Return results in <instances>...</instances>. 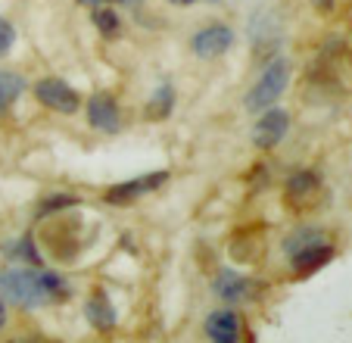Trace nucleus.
<instances>
[{"label": "nucleus", "instance_id": "f257e3e1", "mask_svg": "<svg viewBox=\"0 0 352 343\" xmlns=\"http://www.w3.org/2000/svg\"><path fill=\"white\" fill-rule=\"evenodd\" d=\"M0 293L16 306L38 309L44 303H60L69 297V284L56 271L44 269H7L0 275Z\"/></svg>", "mask_w": 352, "mask_h": 343}, {"label": "nucleus", "instance_id": "f8f14e48", "mask_svg": "<svg viewBox=\"0 0 352 343\" xmlns=\"http://www.w3.org/2000/svg\"><path fill=\"white\" fill-rule=\"evenodd\" d=\"M85 315L97 331H113L116 328V309H113V303H109L103 293H94V297L87 300Z\"/></svg>", "mask_w": 352, "mask_h": 343}, {"label": "nucleus", "instance_id": "1a4fd4ad", "mask_svg": "<svg viewBox=\"0 0 352 343\" xmlns=\"http://www.w3.org/2000/svg\"><path fill=\"white\" fill-rule=\"evenodd\" d=\"M331 259H333V247L327 244V240H321V244L296 250L290 256V265H293V275L296 278H306V275H312V271H318L321 265H327Z\"/></svg>", "mask_w": 352, "mask_h": 343}, {"label": "nucleus", "instance_id": "2eb2a0df", "mask_svg": "<svg viewBox=\"0 0 352 343\" xmlns=\"http://www.w3.org/2000/svg\"><path fill=\"white\" fill-rule=\"evenodd\" d=\"M321 240H327L324 231H318V228H299V231H293L290 238L284 240V250L293 256L296 250H302V247H312V244H321Z\"/></svg>", "mask_w": 352, "mask_h": 343}, {"label": "nucleus", "instance_id": "423d86ee", "mask_svg": "<svg viewBox=\"0 0 352 343\" xmlns=\"http://www.w3.org/2000/svg\"><path fill=\"white\" fill-rule=\"evenodd\" d=\"M168 181L166 172H150V175H140V178H131V181H122V185L109 187L107 191V200L116 206L122 203H134V200L146 197L150 191H156V187H162Z\"/></svg>", "mask_w": 352, "mask_h": 343}, {"label": "nucleus", "instance_id": "dca6fc26", "mask_svg": "<svg viewBox=\"0 0 352 343\" xmlns=\"http://www.w3.org/2000/svg\"><path fill=\"white\" fill-rule=\"evenodd\" d=\"M94 22H97V28L103 34H116V32H119V16H116L113 10H94Z\"/></svg>", "mask_w": 352, "mask_h": 343}, {"label": "nucleus", "instance_id": "7ed1b4c3", "mask_svg": "<svg viewBox=\"0 0 352 343\" xmlns=\"http://www.w3.org/2000/svg\"><path fill=\"white\" fill-rule=\"evenodd\" d=\"M34 97H38L41 106H47V110H54V112H63V116H72L81 106L78 91L63 79H41L38 85H34Z\"/></svg>", "mask_w": 352, "mask_h": 343}, {"label": "nucleus", "instance_id": "6e6552de", "mask_svg": "<svg viewBox=\"0 0 352 343\" xmlns=\"http://www.w3.org/2000/svg\"><path fill=\"white\" fill-rule=\"evenodd\" d=\"M318 197H321V181L315 172H296V175H290V181L284 187V200L290 209H309Z\"/></svg>", "mask_w": 352, "mask_h": 343}, {"label": "nucleus", "instance_id": "39448f33", "mask_svg": "<svg viewBox=\"0 0 352 343\" xmlns=\"http://www.w3.org/2000/svg\"><path fill=\"white\" fill-rule=\"evenodd\" d=\"M287 132H290V116H287L284 110L268 106L253 128V144L259 147V150H272V147H278L280 141L287 138Z\"/></svg>", "mask_w": 352, "mask_h": 343}, {"label": "nucleus", "instance_id": "f03ea898", "mask_svg": "<svg viewBox=\"0 0 352 343\" xmlns=\"http://www.w3.org/2000/svg\"><path fill=\"white\" fill-rule=\"evenodd\" d=\"M287 81H290V63L287 60H272L265 66V72L259 75L250 94H246V110H268V106L278 103V97L287 91Z\"/></svg>", "mask_w": 352, "mask_h": 343}, {"label": "nucleus", "instance_id": "4468645a", "mask_svg": "<svg viewBox=\"0 0 352 343\" xmlns=\"http://www.w3.org/2000/svg\"><path fill=\"white\" fill-rule=\"evenodd\" d=\"M172 103H175L172 85H162L160 91H153V100L146 106V116H150V119H166L168 112H172Z\"/></svg>", "mask_w": 352, "mask_h": 343}, {"label": "nucleus", "instance_id": "6ab92c4d", "mask_svg": "<svg viewBox=\"0 0 352 343\" xmlns=\"http://www.w3.org/2000/svg\"><path fill=\"white\" fill-rule=\"evenodd\" d=\"M7 324V312H3V303H0V328Z\"/></svg>", "mask_w": 352, "mask_h": 343}, {"label": "nucleus", "instance_id": "ddd939ff", "mask_svg": "<svg viewBox=\"0 0 352 343\" xmlns=\"http://www.w3.org/2000/svg\"><path fill=\"white\" fill-rule=\"evenodd\" d=\"M25 94V81L22 75L10 72V69H0V112L13 110V103Z\"/></svg>", "mask_w": 352, "mask_h": 343}, {"label": "nucleus", "instance_id": "0eeeda50", "mask_svg": "<svg viewBox=\"0 0 352 343\" xmlns=\"http://www.w3.org/2000/svg\"><path fill=\"white\" fill-rule=\"evenodd\" d=\"M234 44V32L228 25H206L199 28L197 34L190 38V47L197 56H203V60H215V56H221V53H228Z\"/></svg>", "mask_w": 352, "mask_h": 343}, {"label": "nucleus", "instance_id": "9b49d317", "mask_svg": "<svg viewBox=\"0 0 352 343\" xmlns=\"http://www.w3.org/2000/svg\"><path fill=\"white\" fill-rule=\"evenodd\" d=\"M212 291H215V297L228 300V303H237V300L246 297L250 281H246L243 275H237V271H231V269H221L212 281Z\"/></svg>", "mask_w": 352, "mask_h": 343}, {"label": "nucleus", "instance_id": "f3484780", "mask_svg": "<svg viewBox=\"0 0 352 343\" xmlns=\"http://www.w3.org/2000/svg\"><path fill=\"white\" fill-rule=\"evenodd\" d=\"M13 41H16V28H13V22L0 16V56H3V53H10Z\"/></svg>", "mask_w": 352, "mask_h": 343}, {"label": "nucleus", "instance_id": "20e7f679", "mask_svg": "<svg viewBox=\"0 0 352 343\" xmlns=\"http://www.w3.org/2000/svg\"><path fill=\"white\" fill-rule=\"evenodd\" d=\"M87 122H91V128H97V132H103V134L119 132L122 110H119L113 94H107V91L91 94V100H87Z\"/></svg>", "mask_w": 352, "mask_h": 343}, {"label": "nucleus", "instance_id": "9d476101", "mask_svg": "<svg viewBox=\"0 0 352 343\" xmlns=\"http://www.w3.org/2000/svg\"><path fill=\"white\" fill-rule=\"evenodd\" d=\"M206 334L215 343H234L240 340V315L234 309H219L206 318Z\"/></svg>", "mask_w": 352, "mask_h": 343}, {"label": "nucleus", "instance_id": "a211bd4d", "mask_svg": "<svg viewBox=\"0 0 352 343\" xmlns=\"http://www.w3.org/2000/svg\"><path fill=\"white\" fill-rule=\"evenodd\" d=\"M315 7H318V10H331L333 0H315Z\"/></svg>", "mask_w": 352, "mask_h": 343}]
</instances>
